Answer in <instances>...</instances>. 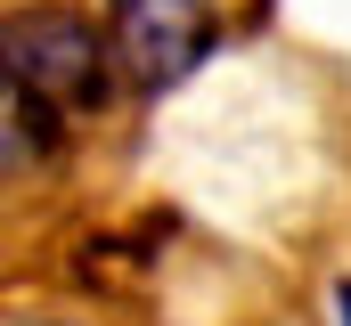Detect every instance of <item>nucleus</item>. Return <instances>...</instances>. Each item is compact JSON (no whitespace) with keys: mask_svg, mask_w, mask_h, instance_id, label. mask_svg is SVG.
<instances>
[{"mask_svg":"<svg viewBox=\"0 0 351 326\" xmlns=\"http://www.w3.org/2000/svg\"><path fill=\"white\" fill-rule=\"evenodd\" d=\"M114 98V49L74 8L0 16V179L66 155V139Z\"/></svg>","mask_w":351,"mask_h":326,"instance_id":"obj_1","label":"nucleus"},{"mask_svg":"<svg viewBox=\"0 0 351 326\" xmlns=\"http://www.w3.org/2000/svg\"><path fill=\"white\" fill-rule=\"evenodd\" d=\"M221 8H229V0H106L114 74H131L139 90L188 82L213 58V41H221Z\"/></svg>","mask_w":351,"mask_h":326,"instance_id":"obj_2","label":"nucleus"},{"mask_svg":"<svg viewBox=\"0 0 351 326\" xmlns=\"http://www.w3.org/2000/svg\"><path fill=\"white\" fill-rule=\"evenodd\" d=\"M0 326H90V318H0Z\"/></svg>","mask_w":351,"mask_h":326,"instance_id":"obj_3","label":"nucleus"},{"mask_svg":"<svg viewBox=\"0 0 351 326\" xmlns=\"http://www.w3.org/2000/svg\"><path fill=\"white\" fill-rule=\"evenodd\" d=\"M343 326H351V294H343Z\"/></svg>","mask_w":351,"mask_h":326,"instance_id":"obj_4","label":"nucleus"}]
</instances>
